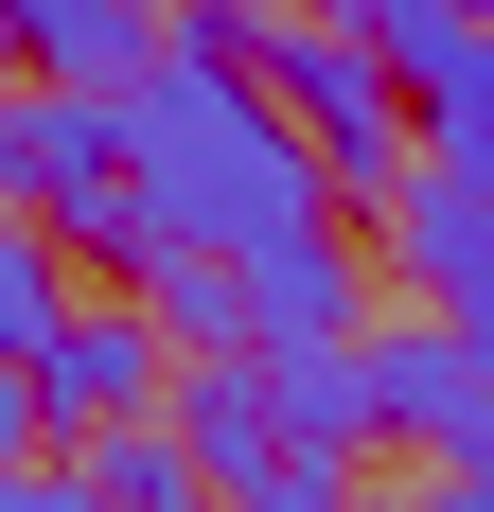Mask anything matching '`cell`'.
<instances>
[{
  "label": "cell",
  "instance_id": "3",
  "mask_svg": "<svg viewBox=\"0 0 494 512\" xmlns=\"http://www.w3.org/2000/svg\"><path fill=\"white\" fill-rule=\"evenodd\" d=\"M0 212L71 230V248L124 230V124H106V89H0Z\"/></svg>",
  "mask_w": 494,
  "mask_h": 512
},
{
  "label": "cell",
  "instance_id": "10",
  "mask_svg": "<svg viewBox=\"0 0 494 512\" xmlns=\"http://www.w3.org/2000/svg\"><path fill=\"white\" fill-rule=\"evenodd\" d=\"M336 36H406V18H477V0H318Z\"/></svg>",
  "mask_w": 494,
  "mask_h": 512
},
{
  "label": "cell",
  "instance_id": "5",
  "mask_svg": "<svg viewBox=\"0 0 494 512\" xmlns=\"http://www.w3.org/2000/svg\"><path fill=\"white\" fill-rule=\"evenodd\" d=\"M371 212H389V265L424 283V318H494V142H406Z\"/></svg>",
  "mask_w": 494,
  "mask_h": 512
},
{
  "label": "cell",
  "instance_id": "6",
  "mask_svg": "<svg viewBox=\"0 0 494 512\" xmlns=\"http://www.w3.org/2000/svg\"><path fill=\"white\" fill-rule=\"evenodd\" d=\"M424 442V460H494L477 424V318H406V336H353V442Z\"/></svg>",
  "mask_w": 494,
  "mask_h": 512
},
{
  "label": "cell",
  "instance_id": "4",
  "mask_svg": "<svg viewBox=\"0 0 494 512\" xmlns=\"http://www.w3.org/2000/svg\"><path fill=\"white\" fill-rule=\"evenodd\" d=\"M159 318H124V301H53L36 336H18V424H53V442H106V424H142L159 407Z\"/></svg>",
  "mask_w": 494,
  "mask_h": 512
},
{
  "label": "cell",
  "instance_id": "8",
  "mask_svg": "<svg viewBox=\"0 0 494 512\" xmlns=\"http://www.w3.org/2000/svg\"><path fill=\"white\" fill-rule=\"evenodd\" d=\"M89 495H106V512H195L177 424H159V407H142V424H106V442H89Z\"/></svg>",
  "mask_w": 494,
  "mask_h": 512
},
{
  "label": "cell",
  "instance_id": "2",
  "mask_svg": "<svg viewBox=\"0 0 494 512\" xmlns=\"http://www.w3.org/2000/svg\"><path fill=\"white\" fill-rule=\"evenodd\" d=\"M195 18L247 53V89L300 124L318 177H353V195H389V177H406V89H389V53H371V36H336V18H265V0H195Z\"/></svg>",
  "mask_w": 494,
  "mask_h": 512
},
{
  "label": "cell",
  "instance_id": "1",
  "mask_svg": "<svg viewBox=\"0 0 494 512\" xmlns=\"http://www.w3.org/2000/svg\"><path fill=\"white\" fill-rule=\"evenodd\" d=\"M106 124H124V230H106L124 265H159V248L177 265H265V248H318L336 230V177L300 159V124L247 89V53L212 18H177L106 89Z\"/></svg>",
  "mask_w": 494,
  "mask_h": 512
},
{
  "label": "cell",
  "instance_id": "12",
  "mask_svg": "<svg viewBox=\"0 0 494 512\" xmlns=\"http://www.w3.org/2000/svg\"><path fill=\"white\" fill-rule=\"evenodd\" d=\"M0 89H18V36H0Z\"/></svg>",
  "mask_w": 494,
  "mask_h": 512
},
{
  "label": "cell",
  "instance_id": "14",
  "mask_svg": "<svg viewBox=\"0 0 494 512\" xmlns=\"http://www.w3.org/2000/svg\"><path fill=\"white\" fill-rule=\"evenodd\" d=\"M195 512H212V495H195Z\"/></svg>",
  "mask_w": 494,
  "mask_h": 512
},
{
  "label": "cell",
  "instance_id": "7",
  "mask_svg": "<svg viewBox=\"0 0 494 512\" xmlns=\"http://www.w3.org/2000/svg\"><path fill=\"white\" fill-rule=\"evenodd\" d=\"M371 53H389V89H406V142H494V36L477 18H406Z\"/></svg>",
  "mask_w": 494,
  "mask_h": 512
},
{
  "label": "cell",
  "instance_id": "9",
  "mask_svg": "<svg viewBox=\"0 0 494 512\" xmlns=\"http://www.w3.org/2000/svg\"><path fill=\"white\" fill-rule=\"evenodd\" d=\"M0 512H106L89 477H53V460H0Z\"/></svg>",
  "mask_w": 494,
  "mask_h": 512
},
{
  "label": "cell",
  "instance_id": "13",
  "mask_svg": "<svg viewBox=\"0 0 494 512\" xmlns=\"http://www.w3.org/2000/svg\"><path fill=\"white\" fill-rule=\"evenodd\" d=\"M353 512H389V495H371V477H353Z\"/></svg>",
  "mask_w": 494,
  "mask_h": 512
},
{
  "label": "cell",
  "instance_id": "11",
  "mask_svg": "<svg viewBox=\"0 0 494 512\" xmlns=\"http://www.w3.org/2000/svg\"><path fill=\"white\" fill-rule=\"evenodd\" d=\"M18 442H36V424H18V354H0V460H18Z\"/></svg>",
  "mask_w": 494,
  "mask_h": 512
}]
</instances>
